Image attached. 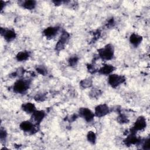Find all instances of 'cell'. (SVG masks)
<instances>
[{
    "mask_svg": "<svg viewBox=\"0 0 150 150\" xmlns=\"http://www.w3.org/2000/svg\"><path fill=\"white\" fill-rule=\"evenodd\" d=\"M99 56L103 60H108L112 58L114 55V49L111 45H107L104 47L98 50Z\"/></svg>",
    "mask_w": 150,
    "mask_h": 150,
    "instance_id": "1",
    "label": "cell"
},
{
    "mask_svg": "<svg viewBox=\"0 0 150 150\" xmlns=\"http://www.w3.org/2000/svg\"><path fill=\"white\" fill-rule=\"evenodd\" d=\"M146 119L142 116L139 117L137 119L132 128L131 129V131H131V134H135V132H137V131H141L144 129L146 127Z\"/></svg>",
    "mask_w": 150,
    "mask_h": 150,
    "instance_id": "2",
    "label": "cell"
},
{
    "mask_svg": "<svg viewBox=\"0 0 150 150\" xmlns=\"http://www.w3.org/2000/svg\"><path fill=\"white\" fill-rule=\"evenodd\" d=\"M29 87V83L23 80L16 81L13 85V91L18 93H24Z\"/></svg>",
    "mask_w": 150,
    "mask_h": 150,
    "instance_id": "3",
    "label": "cell"
},
{
    "mask_svg": "<svg viewBox=\"0 0 150 150\" xmlns=\"http://www.w3.org/2000/svg\"><path fill=\"white\" fill-rule=\"evenodd\" d=\"M125 80V79L124 76L117 74H110L108 77V83L112 87H114L119 86Z\"/></svg>",
    "mask_w": 150,
    "mask_h": 150,
    "instance_id": "4",
    "label": "cell"
},
{
    "mask_svg": "<svg viewBox=\"0 0 150 150\" xmlns=\"http://www.w3.org/2000/svg\"><path fill=\"white\" fill-rule=\"evenodd\" d=\"M79 114L81 117L88 122L92 121L94 117V114L87 108H81L79 110Z\"/></svg>",
    "mask_w": 150,
    "mask_h": 150,
    "instance_id": "5",
    "label": "cell"
},
{
    "mask_svg": "<svg viewBox=\"0 0 150 150\" xmlns=\"http://www.w3.org/2000/svg\"><path fill=\"white\" fill-rule=\"evenodd\" d=\"M109 112V108L106 104H100L95 108V115L97 117H101Z\"/></svg>",
    "mask_w": 150,
    "mask_h": 150,
    "instance_id": "6",
    "label": "cell"
},
{
    "mask_svg": "<svg viewBox=\"0 0 150 150\" xmlns=\"http://www.w3.org/2000/svg\"><path fill=\"white\" fill-rule=\"evenodd\" d=\"M1 33L4 36L5 40L8 42L12 40L16 37L15 32L13 30H11V29H8V30L4 29L3 30V28H1Z\"/></svg>",
    "mask_w": 150,
    "mask_h": 150,
    "instance_id": "7",
    "label": "cell"
},
{
    "mask_svg": "<svg viewBox=\"0 0 150 150\" xmlns=\"http://www.w3.org/2000/svg\"><path fill=\"white\" fill-rule=\"evenodd\" d=\"M45 113L43 111L36 110L32 113V118L36 124H39L42 122L43 118L45 117Z\"/></svg>",
    "mask_w": 150,
    "mask_h": 150,
    "instance_id": "8",
    "label": "cell"
},
{
    "mask_svg": "<svg viewBox=\"0 0 150 150\" xmlns=\"http://www.w3.org/2000/svg\"><path fill=\"white\" fill-rule=\"evenodd\" d=\"M20 128L25 131V132H32L33 133V131H35V127L33 124L28 121H23L20 124Z\"/></svg>",
    "mask_w": 150,
    "mask_h": 150,
    "instance_id": "9",
    "label": "cell"
},
{
    "mask_svg": "<svg viewBox=\"0 0 150 150\" xmlns=\"http://www.w3.org/2000/svg\"><path fill=\"white\" fill-rule=\"evenodd\" d=\"M58 30L57 27H49L44 30L43 33L46 37L52 38L57 34Z\"/></svg>",
    "mask_w": 150,
    "mask_h": 150,
    "instance_id": "10",
    "label": "cell"
},
{
    "mask_svg": "<svg viewBox=\"0 0 150 150\" xmlns=\"http://www.w3.org/2000/svg\"><path fill=\"white\" fill-rule=\"evenodd\" d=\"M139 139L135 136V134H131L130 135H128V137L124 140V143L127 145H131L133 144H136L139 142Z\"/></svg>",
    "mask_w": 150,
    "mask_h": 150,
    "instance_id": "11",
    "label": "cell"
},
{
    "mask_svg": "<svg viewBox=\"0 0 150 150\" xmlns=\"http://www.w3.org/2000/svg\"><path fill=\"white\" fill-rule=\"evenodd\" d=\"M142 40V37L135 33H132L129 38V41L134 46H137L138 45H139L141 43Z\"/></svg>",
    "mask_w": 150,
    "mask_h": 150,
    "instance_id": "12",
    "label": "cell"
},
{
    "mask_svg": "<svg viewBox=\"0 0 150 150\" xmlns=\"http://www.w3.org/2000/svg\"><path fill=\"white\" fill-rule=\"evenodd\" d=\"M115 69V67L111 64H105L104 65L100 70V73L102 74H110Z\"/></svg>",
    "mask_w": 150,
    "mask_h": 150,
    "instance_id": "13",
    "label": "cell"
},
{
    "mask_svg": "<svg viewBox=\"0 0 150 150\" xmlns=\"http://www.w3.org/2000/svg\"><path fill=\"white\" fill-rule=\"evenodd\" d=\"M22 109L26 113L32 114L35 111H36V107L35 105L31 103H27L23 104L22 105Z\"/></svg>",
    "mask_w": 150,
    "mask_h": 150,
    "instance_id": "14",
    "label": "cell"
},
{
    "mask_svg": "<svg viewBox=\"0 0 150 150\" xmlns=\"http://www.w3.org/2000/svg\"><path fill=\"white\" fill-rule=\"evenodd\" d=\"M29 56V53L28 52L22 51L17 54L16 59L19 62H22V61L27 60L28 59Z\"/></svg>",
    "mask_w": 150,
    "mask_h": 150,
    "instance_id": "15",
    "label": "cell"
},
{
    "mask_svg": "<svg viewBox=\"0 0 150 150\" xmlns=\"http://www.w3.org/2000/svg\"><path fill=\"white\" fill-rule=\"evenodd\" d=\"M23 8L27 9H33L36 6V1H25L22 4Z\"/></svg>",
    "mask_w": 150,
    "mask_h": 150,
    "instance_id": "16",
    "label": "cell"
},
{
    "mask_svg": "<svg viewBox=\"0 0 150 150\" xmlns=\"http://www.w3.org/2000/svg\"><path fill=\"white\" fill-rule=\"evenodd\" d=\"M87 140L91 144H94L96 140V134L93 131H89L87 135Z\"/></svg>",
    "mask_w": 150,
    "mask_h": 150,
    "instance_id": "17",
    "label": "cell"
},
{
    "mask_svg": "<svg viewBox=\"0 0 150 150\" xmlns=\"http://www.w3.org/2000/svg\"><path fill=\"white\" fill-rule=\"evenodd\" d=\"M80 85L83 88H87L92 85V80L90 79H86L80 81Z\"/></svg>",
    "mask_w": 150,
    "mask_h": 150,
    "instance_id": "18",
    "label": "cell"
},
{
    "mask_svg": "<svg viewBox=\"0 0 150 150\" xmlns=\"http://www.w3.org/2000/svg\"><path fill=\"white\" fill-rule=\"evenodd\" d=\"M117 121H118V122L122 124L128 122V121L127 117L123 114H120V115H118V117H117Z\"/></svg>",
    "mask_w": 150,
    "mask_h": 150,
    "instance_id": "19",
    "label": "cell"
},
{
    "mask_svg": "<svg viewBox=\"0 0 150 150\" xmlns=\"http://www.w3.org/2000/svg\"><path fill=\"white\" fill-rule=\"evenodd\" d=\"M64 45H65V43H64L63 42L59 40L56 45V50L57 51L62 50V49H64Z\"/></svg>",
    "mask_w": 150,
    "mask_h": 150,
    "instance_id": "20",
    "label": "cell"
},
{
    "mask_svg": "<svg viewBox=\"0 0 150 150\" xmlns=\"http://www.w3.org/2000/svg\"><path fill=\"white\" fill-rule=\"evenodd\" d=\"M77 62H78V57L76 56H73V57H70L69 60V64L71 66H74L76 65Z\"/></svg>",
    "mask_w": 150,
    "mask_h": 150,
    "instance_id": "21",
    "label": "cell"
},
{
    "mask_svg": "<svg viewBox=\"0 0 150 150\" xmlns=\"http://www.w3.org/2000/svg\"><path fill=\"white\" fill-rule=\"evenodd\" d=\"M36 70L37 71L42 74V75H45L46 73H47V71H46V69L43 67V66H38L37 68H36Z\"/></svg>",
    "mask_w": 150,
    "mask_h": 150,
    "instance_id": "22",
    "label": "cell"
},
{
    "mask_svg": "<svg viewBox=\"0 0 150 150\" xmlns=\"http://www.w3.org/2000/svg\"><path fill=\"white\" fill-rule=\"evenodd\" d=\"M6 137V132L5 131L4 129L1 128V131H0V138L1 139L2 141L4 139H5Z\"/></svg>",
    "mask_w": 150,
    "mask_h": 150,
    "instance_id": "23",
    "label": "cell"
},
{
    "mask_svg": "<svg viewBox=\"0 0 150 150\" xmlns=\"http://www.w3.org/2000/svg\"><path fill=\"white\" fill-rule=\"evenodd\" d=\"M142 146H143V148L144 149H149V138L145 139Z\"/></svg>",
    "mask_w": 150,
    "mask_h": 150,
    "instance_id": "24",
    "label": "cell"
},
{
    "mask_svg": "<svg viewBox=\"0 0 150 150\" xmlns=\"http://www.w3.org/2000/svg\"><path fill=\"white\" fill-rule=\"evenodd\" d=\"M87 68H88V71H89L90 72H94V71H95V69H94V67L93 66L90 65V64H89V65L87 66Z\"/></svg>",
    "mask_w": 150,
    "mask_h": 150,
    "instance_id": "25",
    "label": "cell"
}]
</instances>
